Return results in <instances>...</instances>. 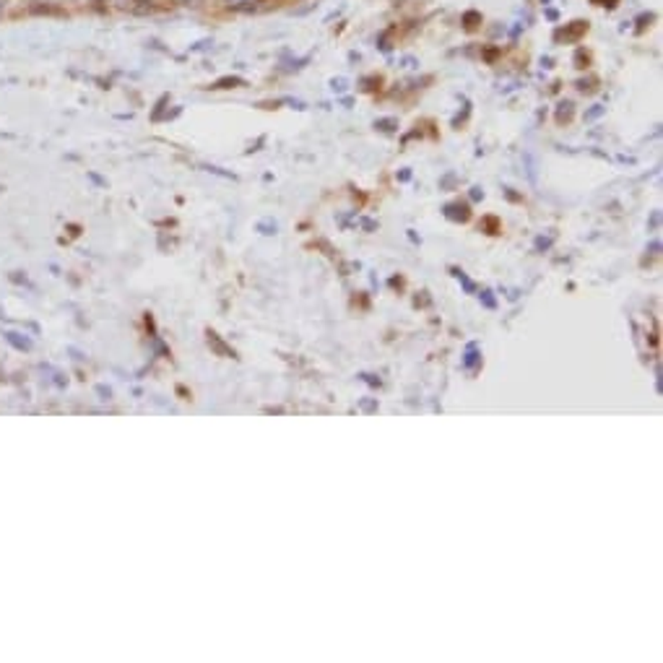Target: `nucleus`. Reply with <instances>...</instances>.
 I'll return each mask as SVG.
<instances>
[{
    "label": "nucleus",
    "instance_id": "nucleus-3",
    "mask_svg": "<svg viewBox=\"0 0 663 663\" xmlns=\"http://www.w3.org/2000/svg\"><path fill=\"white\" fill-rule=\"evenodd\" d=\"M482 229H484L487 234H499V232H502V226H499V219H497V217H487V219L482 221Z\"/></svg>",
    "mask_w": 663,
    "mask_h": 663
},
{
    "label": "nucleus",
    "instance_id": "nucleus-2",
    "mask_svg": "<svg viewBox=\"0 0 663 663\" xmlns=\"http://www.w3.org/2000/svg\"><path fill=\"white\" fill-rule=\"evenodd\" d=\"M208 344L217 346V351H221L224 357H237V354H234V349H229V346L224 344V341H221V339L217 336V333H214V331H208Z\"/></svg>",
    "mask_w": 663,
    "mask_h": 663
},
{
    "label": "nucleus",
    "instance_id": "nucleus-7",
    "mask_svg": "<svg viewBox=\"0 0 663 663\" xmlns=\"http://www.w3.org/2000/svg\"><path fill=\"white\" fill-rule=\"evenodd\" d=\"M549 245H552V240H544V237L536 243V247H549Z\"/></svg>",
    "mask_w": 663,
    "mask_h": 663
},
{
    "label": "nucleus",
    "instance_id": "nucleus-4",
    "mask_svg": "<svg viewBox=\"0 0 663 663\" xmlns=\"http://www.w3.org/2000/svg\"><path fill=\"white\" fill-rule=\"evenodd\" d=\"M450 270H453V273H455V278H458V281H461L464 287H466V292H473V289H476V287H473V281L468 278L464 270H458V269H450Z\"/></svg>",
    "mask_w": 663,
    "mask_h": 663
},
{
    "label": "nucleus",
    "instance_id": "nucleus-1",
    "mask_svg": "<svg viewBox=\"0 0 663 663\" xmlns=\"http://www.w3.org/2000/svg\"><path fill=\"white\" fill-rule=\"evenodd\" d=\"M445 217L453 221H468V217H471V208H468V203L455 200V203H447V206H445Z\"/></svg>",
    "mask_w": 663,
    "mask_h": 663
},
{
    "label": "nucleus",
    "instance_id": "nucleus-6",
    "mask_svg": "<svg viewBox=\"0 0 663 663\" xmlns=\"http://www.w3.org/2000/svg\"><path fill=\"white\" fill-rule=\"evenodd\" d=\"M482 299H484V305H487V307H494V305H497V302H494V296H491V292H484Z\"/></svg>",
    "mask_w": 663,
    "mask_h": 663
},
{
    "label": "nucleus",
    "instance_id": "nucleus-5",
    "mask_svg": "<svg viewBox=\"0 0 663 663\" xmlns=\"http://www.w3.org/2000/svg\"><path fill=\"white\" fill-rule=\"evenodd\" d=\"M473 362H479V354H476V344H468L466 359H464V365H466V367H471Z\"/></svg>",
    "mask_w": 663,
    "mask_h": 663
}]
</instances>
